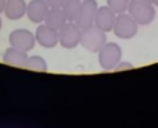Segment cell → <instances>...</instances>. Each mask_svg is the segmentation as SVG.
<instances>
[{
    "label": "cell",
    "mask_w": 158,
    "mask_h": 128,
    "mask_svg": "<svg viewBox=\"0 0 158 128\" xmlns=\"http://www.w3.org/2000/svg\"><path fill=\"white\" fill-rule=\"evenodd\" d=\"M97 0H82V8L79 14L77 24L82 29H87L90 27H94V18L97 14Z\"/></svg>",
    "instance_id": "cell-7"
},
{
    "label": "cell",
    "mask_w": 158,
    "mask_h": 128,
    "mask_svg": "<svg viewBox=\"0 0 158 128\" xmlns=\"http://www.w3.org/2000/svg\"><path fill=\"white\" fill-rule=\"evenodd\" d=\"M50 7L46 0H31L27 6V17L33 24H42L44 22Z\"/></svg>",
    "instance_id": "cell-9"
},
{
    "label": "cell",
    "mask_w": 158,
    "mask_h": 128,
    "mask_svg": "<svg viewBox=\"0 0 158 128\" xmlns=\"http://www.w3.org/2000/svg\"><path fill=\"white\" fill-rule=\"evenodd\" d=\"M25 68L31 71H38V73H46L49 70L47 61L42 56H28V60L25 63Z\"/></svg>",
    "instance_id": "cell-15"
},
{
    "label": "cell",
    "mask_w": 158,
    "mask_h": 128,
    "mask_svg": "<svg viewBox=\"0 0 158 128\" xmlns=\"http://www.w3.org/2000/svg\"><path fill=\"white\" fill-rule=\"evenodd\" d=\"M97 60L101 70L104 71H114L115 67L122 59V49L115 42H107L97 53Z\"/></svg>",
    "instance_id": "cell-2"
},
{
    "label": "cell",
    "mask_w": 158,
    "mask_h": 128,
    "mask_svg": "<svg viewBox=\"0 0 158 128\" xmlns=\"http://www.w3.org/2000/svg\"><path fill=\"white\" fill-rule=\"evenodd\" d=\"M107 32L98 29L97 27H90L82 29L81 46L90 53H98V50L107 43Z\"/></svg>",
    "instance_id": "cell-3"
},
{
    "label": "cell",
    "mask_w": 158,
    "mask_h": 128,
    "mask_svg": "<svg viewBox=\"0 0 158 128\" xmlns=\"http://www.w3.org/2000/svg\"><path fill=\"white\" fill-rule=\"evenodd\" d=\"M46 3L49 4L50 8H61L65 0H46Z\"/></svg>",
    "instance_id": "cell-17"
},
{
    "label": "cell",
    "mask_w": 158,
    "mask_h": 128,
    "mask_svg": "<svg viewBox=\"0 0 158 128\" xmlns=\"http://www.w3.org/2000/svg\"><path fill=\"white\" fill-rule=\"evenodd\" d=\"M3 63L14 67H25V63L28 60V52H24L21 49H17L14 46H10L4 50L2 57Z\"/></svg>",
    "instance_id": "cell-12"
},
{
    "label": "cell",
    "mask_w": 158,
    "mask_h": 128,
    "mask_svg": "<svg viewBox=\"0 0 158 128\" xmlns=\"http://www.w3.org/2000/svg\"><path fill=\"white\" fill-rule=\"evenodd\" d=\"M129 3H131V0H107V6H108L117 15L128 11Z\"/></svg>",
    "instance_id": "cell-16"
},
{
    "label": "cell",
    "mask_w": 158,
    "mask_h": 128,
    "mask_svg": "<svg viewBox=\"0 0 158 128\" xmlns=\"http://www.w3.org/2000/svg\"><path fill=\"white\" fill-rule=\"evenodd\" d=\"M132 67H133V65H132L131 63H126V61H119L118 65L115 67V70L119 71V70H125V68H132Z\"/></svg>",
    "instance_id": "cell-18"
},
{
    "label": "cell",
    "mask_w": 158,
    "mask_h": 128,
    "mask_svg": "<svg viewBox=\"0 0 158 128\" xmlns=\"http://www.w3.org/2000/svg\"><path fill=\"white\" fill-rule=\"evenodd\" d=\"M6 3H7V0H0V14H2V13H4Z\"/></svg>",
    "instance_id": "cell-19"
},
{
    "label": "cell",
    "mask_w": 158,
    "mask_h": 128,
    "mask_svg": "<svg viewBox=\"0 0 158 128\" xmlns=\"http://www.w3.org/2000/svg\"><path fill=\"white\" fill-rule=\"evenodd\" d=\"M128 13L139 25H148L156 18V6L148 0H131Z\"/></svg>",
    "instance_id": "cell-1"
},
{
    "label": "cell",
    "mask_w": 158,
    "mask_h": 128,
    "mask_svg": "<svg viewBox=\"0 0 158 128\" xmlns=\"http://www.w3.org/2000/svg\"><path fill=\"white\" fill-rule=\"evenodd\" d=\"M82 28L77 22L68 21L60 31H58V45L64 49H75L81 45Z\"/></svg>",
    "instance_id": "cell-5"
},
{
    "label": "cell",
    "mask_w": 158,
    "mask_h": 128,
    "mask_svg": "<svg viewBox=\"0 0 158 128\" xmlns=\"http://www.w3.org/2000/svg\"><path fill=\"white\" fill-rule=\"evenodd\" d=\"M67 22H68V20H67L63 8H50L46 18H44V24L57 31H60Z\"/></svg>",
    "instance_id": "cell-13"
},
{
    "label": "cell",
    "mask_w": 158,
    "mask_h": 128,
    "mask_svg": "<svg viewBox=\"0 0 158 128\" xmlns=\"http://www.w3.org/2000/svg\"><path fill=\"white\" fill-rule=\"evenodd\" d=\"M8 42H10V46L21 49L24 52H31L35 47V45L38 43L35 33H32L29 29H25V28L14 29L8 35Z\"/></svg>",
    "instance_id": "cell-6"
},
{
    "label": "cell",
    "mask_w": 158,
    "mask_h": 128,
    "mask_svg": "<svg viewBox=\"0 0 158 128\" xmlns=\"http://www.w3.org/2000/svg\"><path fill=\"white\" fill-rule=\"evenodd\" d=\"M2 27H3V22H2V18H0V31H2Z\"/></svg>",
    "instance_id": "cell-21"
},
{
    "label": "cell",
    "mask_w": 158,
    "mask_h": 128,
    "mask_svg": "<svg viewBox=\"0 0 158 128\" xmlns=\"http://www.w3.org/2000/svg\"><path fill=\"white\" fill-rule=\"evenodd\" d=\"M61 8H63V11L68 21L77 22L79 14H81L82 0H65V3L63 4Z\"/></svg>",
    "instance_id": "cell-14"
},
{
    "label": "cell",
    "mask_w": 158,
    "mask_h": 128,
    "mask_svg": "<svg viewBox=\"0 0 158 128\" xmlns=\"http://www.w3.org/2000/svg\"><path fill=\"white\" fill-rule=\"evenodd\" d=\"M148 2H151V0H148Z\"/></svg>",
    "instance_id": "cell-22"
},
{
    "label": "cell",
    "mask_w": 158,
    "mask_h": 128,
    "mask_svg": "<svg viewBox=\"0 0 158 128\" xmlns=\"http://www.w3.org/2000/svg\"><path fill=\"white\" fill-rule=\"evenodd\" d=\"M27 6L25 0H7L4 7V15L10 21H18L24 15H27Z\"/></svg>",
    "instance_id": "cell-11"
},
{
    "label": "cell",
    "mask_w": 158,
    "mask_h": 128,
    "mask_svg": "<svg viewBox=\"0 0 158 128\" xmlns=\"http://www.w3.org/2000/svg\"><path fill=\"white\" fill-rule=\"evenodd\" d=\"M137 31H139V24L135 21L133 17L128 11L117 15L112 32L118 39H123V41L132 39L137 35Z\"/></svg>",
    "instance_id": "cell-4"
},
{
    "label": "cell",
    "mask_w": 158,
    "mask_h": 128,
    "mask_svg": "<svg viewBox=\"0 0 158 128\" xmlns=\"http://www.w3.org/2000/svg\"><path fill=\"white\" fill-rule=\"evenodd\" d=\"M117 20V14L108 7V6H101L97 8V14L94 18V27L104 32H110L114 29V24Z\"/></svg>",
    "instance_id": "cell-10"
},
{
    "label": "cell",
    "mask_w": 158,
    "mask_h": 128,
    "mask_svg": "<svg viewBox=\"0 0 158 128\" xmlns=\"http://www.w3.org/2000/svg\"><path fill=\"white\" fill-rule=\"evenodd\" d=\"M35 36L36 42L44 49H53L58 45V31L50 28L44 22L38 25L35 31Z\"/></svg>",
    "instance_id": "cell-8"
},
{
    "label": "cell",
    "mask_w": 158,
    "mask_h": 128,
    "mask_svg": "<svg viewBox=\"0 0 158 128\" xmlns=\"http://www.w3.org/2000/svg\"><path fill=\"white\" fill-rule=\"evenodd\" d=\"M151 3H153L156 7H158V0H151Z\"/></svg>",
    "instance_id": "cell-20"
}]
</instances>
